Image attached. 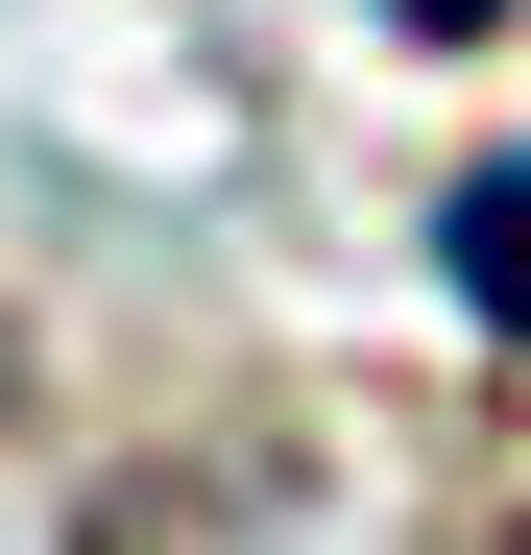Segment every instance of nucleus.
<instances>
[{
    "instance_id": "f03ea898",
    "label": "nucleus",
    "mask_w": 531,
    "mask_h": 555,
    "mask_svg": "<svg viewBox=\"0 0 531 555\" xmlns=\"http://www.w3.org/2000/svg\"><path fill=\"white\" fill-rule=\"evenodd\" d=\"M435 242H459V314H507V338H531V145H507V169H459V218H435Z\"/></svg>"
},
{
    "instance_id": "f257e3e1",
    "label": "nucleus",
    "mask_w": 531,
    "mask_h": 555,
    "mask_svg": "<svg viewBox=\"0 0 531 555\" xmlns=\"http://www.w3.org/2000/svg\"><path fill=\"white\" fill-rule=\"evenodd\" d=\"M73 555H266V483H218V459H169V483H121Z\"/></svg>"
}]
</instances>
